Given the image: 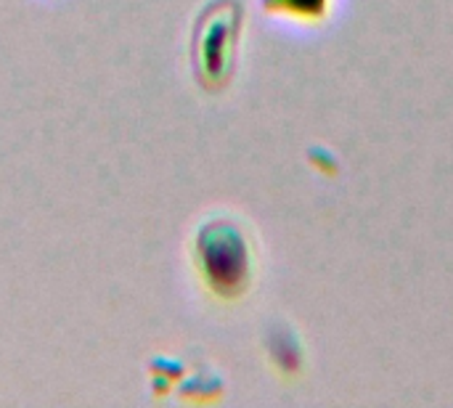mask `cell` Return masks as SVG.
<instances>
[{
  "instance_id": "obj_1",
  "label": "cell",
  "mask_w": 453,
  "mask_h": 408,
  "mask_svg": "<svg viewBox=\"0 0 453 408\" xmlns=\"http://www.w3.org/2000/svg\"><path fill=\"white\" fill-rule=\"evenodd\" d=\"M202 263L218 287H239L247 276V252L228 226L212 228V242H202Z\"/></svg>"
}]
</instances>
